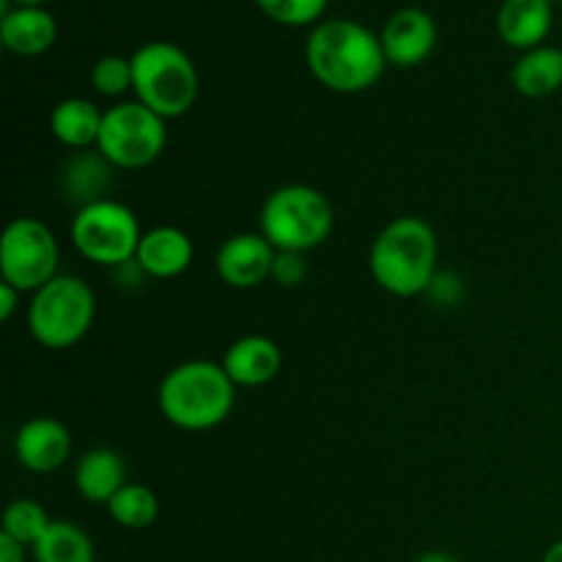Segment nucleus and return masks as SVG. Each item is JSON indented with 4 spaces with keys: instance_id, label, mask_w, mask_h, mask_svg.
I'll list each match as a JSON object with an SVG mask.
<instances>
[{
    "instance_id": "obj_26",
    "label": "nucleus",
    "mask_w": 562,
    "mask_h": 562,
    "mask_svg": "<svg viewBox=\"0 0 562 562\" xmlns=\"http://www.w3.org/2000/svg\"><path fill=\"white\" fill-rule=\"evenodd\" d=\"M307 278V258L305 252H289V250H278L274 256V267H272V280L283 289H296V285L305 283Z\"/></svg>"
},
{
    "instance_id": "obj_34",
    "label": "nucleus",
    "mask_w": 562,
    "mask_h": 562,
    "mask_svg": "<svg viewBox=\"0 0 562 562\" xmlns=\"http://www.w3.org/2000/svg\"><path fill=\"white\" fill-rule=\"evenodd\" d=\"M552 3H562V0H552Z\"/></svg>"
},
{
    "instance_id": "obj_33",
    "label": "nucleus",
    "mask_w": 562,
    "mask_h": 562,
    "mask_svg": "<svg viewBox=\"0 0 562 562\" xmlns=\"http://www.w3.org/2000/svg\"><path fill=\"white\" fill-rule=\"evenodd\" d=\"M5 5H44L47 0H3Z\"/></svg>"
},
{
    "instance_id": "obj_7",
    "label": "nucleus",
    "mask_w": 562,
    "mask_h": 562,
    "mask_svg": "<svg viewBox=\"0 0 562 562\" xmlns=\"http://www.w3.org/2000/svg\"><path fill=\"white\" fill-rule=\"evenodd\" d=\"M168 146V121L140 104L115 102L104 110L97 151L115 170H143L162 157Z\"/></svg>"
},
{
    "instance_id": "obj_23",
    "label": "nucleus",
    "mask_w": 562,
    "mask_h": 562,
    "mask_svg": "<svg viewBox=\"0 0 562 562\" xmlns=\"http://www.w3.org/2000/svg\"><path fill=\"white\" fill-rule=\"evenodd\" d=\"M49 525H53V519H49V514L36 503V499L20 497L11 499V503L5 505L0 532L11 536L14 541H20L22 547L33 549V543L47 532Z\"/></svg>"
},
{
    "instance_id": "obj_14",
    "label": "nucleus",
    "mask_w": 562,
    "mask_h": 562,
    "mask_svg": "<svg viewBox=\"0 0 562 562\" xmlns=\"http://www.w3.org/2000/svg\"><path fill=\"white\" fill-rule=\"evenodd\" d=\"M494 25H497L499 42L527 53L547 44L554 25V3L552 0H503Z\"/></svg>"
},
{
    "instance_id": "obj_8",
    "label": "nucleus",
    "mask_w": 562,
    "mask_h": 562,
    "mask_svg": "<svg viewBox=\"0 0 562 562\" xmlns=\"http://www.w3.org/2000/svg\"><path fill=\"white\" fill-rule=\"evenodd\" d=\"M69 236L75 250L86 261L115 269L119 263L135 258L143 228L137 223V214L126 203L104 198V201L77 209Z\"/></svg>"
},
{
    "instance_id": "obj_4",
    "label": "nucleus",
    "mask_w": 562,
    "mask_h": 562,
    "mask_svg": "<svg viewBox=\"0 0 562 562\" xmlns=\"http://www.w3.org/2000/svg\"><path fill=\"white\" fill-rule=\"evenodd\" d=\"M132 58V93L165 121L190 113L201 93V75L184 47L165 38L140 44Z\"/></svg>"
},
{
    "instance_id": "obj_2",
    "label": "nucleus",
    "mask_w": 562,
    "mask_h": 562,
    "mask_svg": "<svg viewBox=\"0 0 562 562\" xmlns=\"http://www.w3.org/2000/svg\"><path fill=\"white\" fill-rule=\"evenodd\" d=\"M368 269L379 289L398 300L428 294L439 274L437 231L415 214L390 220L373 239Z\"/></svg>"
},
{
    "instance_id": "obj_18",
    "label": "nucleus",
    "mask_w": 562,
    "mask_h": 562,
    "mask_svg": "<svg viewBox=\"0 0 562 562\" xmlns=\"http://www.w3.org/2000/svg\"><path fill=\"white\" fill-rule=\"evenodd\" d=\"M130 483V470L119 450L91 448L77 459L75 488L86 503L108 505Z\"/></svg>"
},
{
    "instance_id": "obj_17",
    "label": "nucleus",
    "mask_w": 562,
    "mask_h": 562,
    "mask_svg": "<svg viewBox=\"0 0 562 562\" xmlns=\"http://www.w3.org/2000/svg\"><path fill=\"white\" fill-rule=\"evenodd\" d=\"M113 173L115 168L97 151V148H93V151L91 148L75 151L64 165H60V195L69 203H75L77 209L88 206V203L104 201V198H110V190H113Z\"/></svg>"
},
{
    "instance_id": "obj_30",
    "label": "nucleus",
    "mask_w": 562,
    "mask_h": 562,
    "mask_svg": "<svg viewBox=\"0 0 562 562\" xmlns=\"http://www.w3.org/2000/svg\"><path fill=\"white\" fill-rule=\"evenodd\" d=\"M25 552L27 547H22L20 541L0 532V562H25Z\"/></svg>"
},
{
    "instance_id": "obj_6",
    "label": "nucleus",
    "mask_w": 562,
    "mask_h": 562,
    "mask_svg": "<svg viewBox=\"0 0 562 562\" xmlns=\"http://www.w3.org/2000/svg\"><path fill=\"white\" fill-rule=\"evenodd\" d=\"M97 318V294L77 274H64L33 291L27 302V329L42 349L64 351L80 344Z\"/></svg>"
},
{
    "instance_id": "obj_13",
    "label": "nucleus",
    "mask_w": 562,
    "mask_h": 562,
    "mask_svg": "<svg viewBox=\"0 0 562 562\" xmlns=\"http://www.w3.org/2000/svg\"><path fill=\"white\" fill-rule=\"evenodd\" d=\"M58 38V22L44 5H5L0 16V42L11 55L38 58Z\"/></svg>"
},
{
    "instance_id": "obj_10",
    "label": "nucleus",
    "mask_w": 562,
    "mask_h": 562,
    "mask_svg": "<svg viewBox=\"0 0 562 562\" xmlns=\"http://www.w3.org/2000/svg\"><path fill=\"white\" fill-rule=\"evenodd\" d=\"M379 38H382L384 58L390 66L415 69V66L426 64L437 49L439 27L426 9L404 5L387 16V22L379 31Z\"/></svg>"
},
{
    "instance_id": "obj_24",
    "label": "nucleus",
    "mask_w": 562,
    "mask_h": 562,
    "mask_svg": "<svg viewBox=\"0 0 562 562\" xmlns=\"http://www.w3.org/2000/svg\"><path fill=\"white\" fill-rule=\"evenodd\" d=\"M267 20L285 27H316L329 0H252Z\"/></svg>"
},
{
    "instance_id": "obj_5",
    "label": "nucleus",
    "mask_w": 562,
    "mask_h": 562,
    "mask_svg": "<svg viewBox=\"0 0 562 562\" xmlns=\"http://www.w3.org/2000/svg\"><path fill=\"white\" fill-rule=\"evenodd\" d=\"M335 209L322 190L311 184H283L267 195L258 212V231L274 250L311 252L329 239Z\"/></svg>"
},
{
    "instance_id": "obj_25",
    "label": "nucleus",
    "mask_w": 562,
    "mask_h": 562,
    "mask_svg": "<svg viewBox=\"0 0 562 562\" xmlns=\"http://www.w3.org/2000/svg\"><path fill=\"white\" fill-rule=\"evenodd\" d=\"M93 91L108 99H119L132 91V58L124 55H102L91 66Z\"/></svg>"
},
{
    "instance_id": "obj_28",
    "label": "nucleus",
    "mask_w": 562,
    "mask_h": 562,
    "mask_svg": "<svg viewBox=\"0 0 562 562\" xmlns=\"http://www.w3.org/2000/svg\"><path fill=\"white\" fill-rule=\"evenodd\" d=\"M428 296H434V302L439 305H456V300L461 296V280L450 272H439L428 289Z\"/></svg>"
},
{
    "instance_id": "obj_1",
    "label": "nucleus",
    "mask_w": 562,
    "mask_h": 562,
    "mask_svg": "<svg viewBox=\"0 0 562 562\" xmlns=\"http://www.w3.org/2000/svg\"><path fill=\"white\" fill-rule=\"evenodd\" d=\"M305 64L316 82L335 93H362L382 80L387 69L382 38L357 20L335 16L311 27Z\"/></svg>"
},
{
    "instance_id": "obj_19",
    "label": "nucleus",
    "mask_w": 562,
    "mask_h": 562,
    "mask_svg": "<svg viewBox=\"0 0 562 562\" xmlns=\"http://www.w3.org/2000/svg\"><path fill=\"white\" fill-rule=\"evenodd\" d=\"M102 119L104 110H99L91 99L69 97L60 99L49 113V132L64 148L86 151V148H97Z\"/></svg>"
},
{
    "instance_id": "obj_32",
    "label": "nucleus",
    "mask_w": 562,
    "mask_h": 562,
    "mask_svg": "<svg viewBox=\"0 0 562 562\" xmlns=\"http://www.w3.org/2000/svg\"><path fill=\"white\" fill-rule=\"evenodd\" d=\"M541 562H562V538H560V541H554L552 547H549L547 552H543V560Z\"/></svg>"
},
{
    "instance_id": "obj_20",
    "label": "nucleus",
    "mask_w": 562,
    "mask_h": 562,
    "mask_svg": "<svg viewBox=\"0 0 562 562\" xmlns=\"http://www.w3.org/2000/svg\"><path fill=\"white\" fill-rule=\"evenodd\" d=\"M510 86L527 99H547L562 88V49L541 44L516 58L510 69Z\"/></svg>"
},
{
    "instance_id": "obj_15",
    "label": "nucleus",
    "mask_w": 562,
    "mask_h": 562,
    "mask_svg": "<svg viewBox=\"0 0 562 562\" xmlns=\"http://www.w3.org/2000/svg\"><path fill=\"white\" fill-rule=\"evenodd\" d=\"M135 258L151 280H173L190 269L195 245L187 231L176 225H157L143 231Z\"/></svg>"
},
{
    "instance_id": "obj_29",
    "label": "nucleus",
    "mask_w": 562,
    "mask_h": 562,
    "mask_svg": "<svg viewBox=\"0 0 562 562\" xmlns=\"http://www.w3.org/2000/svg\"><path fill=\"white\" fill-rule=\"evenodd\" d=\"M22 300V291L14 289L11 283L0 280V322H11V316L16 313Z\"/></svg>"
},
{
    "instance_id": "obj_27",
    "label": "nucleus",
    "mask_w": 562,
    "mask_h": 562,
    "mask_svg": "<svg viewBox=\"0 0 562 562\" xmlns=\"http://www.w3.org/2000/svg\"><path fill=\"white\" fill-rule=\"evenodd\" d=\"M110 272H113L115 285H119L121 291H137L143 283H146V280H151L146 274V269L137 263V258H130V261L119 263V267L110 269Z\"/></svg>"
},
{
    "instance_id": "obj_11",
    "label": "nucleus",
    "mask_w": 562,
    "mask_h": 562,
    "mask_svg": "<svg viewBox=\"0 0 562 562\" xmlns=\"http://www.w3.org/2000/svg\"><path fill=\"white\" fill-rule=\"evenodd\" d=\"M274 256H278V250L269 245L261 231H245V234L228 236L217 247L214 269H217L220 280L231 289H258L261 283L272 280Z\"/></svg>"
},
{
    "instance_id": "obj_22",
    "label": "nucleus",
    "mask_w": 562,
    "mask_h": 562,
    "mask_svg": "<svg viewBox=\"0 0 562 562\" xmlns=\"http://www.w3.org/2000/svg\"><path fill=\"white\" fill-rule=\"evenodd\" d=\"M110 519L124 530H146L159 516V497L146 483L130 481L108 503Z\"/></svg>"
},
{
    "instance_id": "obj_9",
    "label": "nucleus",
    "mask_w": 562,
    "mask_h": 562,
    "mask_svg": "<svg viewBox=\"0 0 562 562\" xmlns=\"http://www.w3.org/2000/svg\"><path fill=\"white\" fill-rule=\"evenodd\" d=\"M60 247L53 228L38 217H16L0 236V280L33 294L58 278Z\"/></svg>"
},
{
    "instance_id": "obj_3",
    "label": "nucleus",
    "mask_w": 562,
    "mask_h": 562,
    "mask_svg": "<svg viewBox=\"0 0 562 562\" xmlns=\"http://www.w3.org/2000/svg\"><path fill=\"white\" fill-rule=\"evenodd\" d=\"M157 406L165 420L181 431H212L234 412L236 384L223 362L187 360L165 373Z\"/></svg>"
},
{
    "instance_id": "obj_12",
    "label": "nucleus",
    "mask_w": 562,
    "mask_h": 562,
    "mask_svg": "<svg viewBox=\"0 0 562 562\" xmlns=\"http://www.w3.org/2000/svg\"><path fill=\"white\" fill-rule=\"evenodd\" d=\"M14 456L27 472L49 475L58 472L71 456V434L58 417H31L14 437Z\"/></svg>"
},
{
    "instance_id": "obj_16",
    "label": "nucleus",
    "mask_w": 562,
    "mask_h": 562,
    "mask_svg": "<svg viewBox=\"0 0 562 562\" xmlns=\"http://www.w3.org/2000/svg\"><path fill=\"white\" fill-rule=\"evenodd\" d=\"M223 368L236 387H263L278 379L283 351L267 335H245L225 349Z\"/></svg>"
},
{
    "instance_id": "obj_31",
    "label": "nucleus",
    "mask_w": 562,
    "mask_h": 562,
    "mask_svg": "<svg viewBox=\"0 0 562 562\" xmlns=\"http://www.w3.org/2000/svg\"><path fill=\"white\" fill-rule=\"evenodd\" d=\"M415 562H459V560H456L453 554L439 552V549H431V552H423L420 558H417Z\"/></svg>"
},
{
    "instance_id": "obj_21",
    "label": "nucleus",
    "mask_w": 562,
    "mask_h": 562,
    "mask_svg": "<svg viewBox=\"0 0 562 562\" xmlns=\"http://www.w3.org/2000/svg\"><path fill=\"white\" fill-rule=\"evenodd\" d=\"M33 562H97L91 536L75 521H55L31 549Z\"/></svg>"
}]
</instances>
